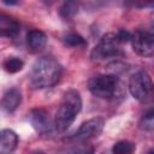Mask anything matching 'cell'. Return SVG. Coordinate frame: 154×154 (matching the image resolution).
<instances>
[{"label":"cell","mask_w":154,"mask_h":154,"mask_svg":"<svg viewBox=\"0 0 154 154\" xmlns=\"http://www.w3.org/2000/svg\"><path fill=\"white\" fill-rule=\"evenodd\" d=\"M90 93L103 100H116L123 94V85L120 78L116 73L97 75L88 81Z\"/></svg>","instance_id":"cell-3"},{"label":"cell","mask_w":154,"mask_h":154,"mask_svg":"<svg viewBox=\"0 0 154 154\" xmlns=\"http://www.w3.org/2000/svg\"><path fill=\"white\" fill-rule=\"evenodd\" d=\"M2 4L7 5V6H13V5H17L18 4V0H1Z\"/></svg>","instance_id":"cell-20"},{"label":"cell","mask_w":154,"mask_h":154,"mask_svg":"<svg viewBox=\"0 0 154 154\" xmlns=\"http://www.w3.org/2000/svg\"><path fill=\"white\" fill-rule=\"evenodd\" d=\"M19 23L6 14L0 16V35L2 37H14L19 32Z\"/></svg>","instance_id":"cell-12"},{"label":"cell","mask_w":154,"mask_h":154,"mask_svg":"<svg viewBox=\"0 0 154 154\" xmlns=\"http://www.w3.org/2000/svg\"><path fill=\"white\" fill-rule=\"evenodd\" d=\"M126 4L135 8H153L154 0H126Z\"/></svg>","instance_id":"cell-18"},{"label":"cell","mask_w":154,"mask_h":154,"mask_svg":"<svg viewBox=\"0 0 154 154\" xmlns=\"http://www.w3.org/2000/svg\"><path fill=\"white\" fill-rule=\"evenodd\" d=\"M131 46L140 57L150 58L154 55V38L148 30H136L131 36Z\"/></svg>","instance_id":"cell-6"},{"label":"cell","mask_w":154,"mask_h":154,"mask_svg":"<svg viewBox=\"0 0 154 154\" xmlns=\"http://www.w3.org/2000/svg\"><path fill=\"white\" fill-rule=\"evenodd\" d=\"M64 43L66 46H70V47H82V46H85L87 42L77 32H70L67 34L65 37H64Z\"/></svg>","instance_id":"cell-16"},{"label":"cell","mask_w":154,"mask_h":154,"mask_svg":"<svg viewBox=\"0 0 154 154\" xmlns=\"http://www.w3.org/2000/svg\"><path fill=\"white\" fill-rule=\"evenodd\" d=\"M129 91L131 96L141 102L147 101L154 93V82L147 71H137L129 79Z\"/></svg>","instance_id":"cell-4"},{"label":"cell","mask_w":154,"mask_h":154,"mask_svg":"<svg viewBox=\"0 0 154 154\" xmlns=\"http://www.w3.org/2000/svg\"><path fill=\"white\" fill-rule=\"evenodd\" d=\"M141 128L144 130H153L154 129V108L148 109L141 120Z\"/></svg>","instance_id":"cell-17"},{"label":"cell","mask_w":154,"mask_h":154,"mask_svg":"<svg viewBox=\"0 0 154 154\" xmlns=\"http://www.w3.org/2000/svg\"><path fill=\"white\" fill-rule=\"evenodd\" d=\"M18 144V136L13 130L4 129L1 131V142H0V153L10 154L12 153Z\"/></svg>","instance_id":"cell-11"},{"label":"cell","mask_w":154,"mask_h":154,"mask_svg":"<svg viewBox=\"0 0 154 154\" xmlns=\"http://www.w3.org/2000/svg\"><path fill=\"white\" fill-rule=\"evenodd\" d=\"M103 124H105V120L100 117H95V118H91L87 122H84L79 128L78 130L75 132V135L72 136V138L76 141V142H87V141H90L95 137H97L102 129H103Z\"/></svg>","instance_id":"cell-7"},{"label":"cell","mask_w":154,"mask_h":154,"mask_svg":"<svg viewBox=\"0 0 154 154\" xmlns=\"http://www.w3.org/2000/svg\"><path fill=\"white\" fill-rule=\"evenodd\" d=\"M135 144L129 141H119L112 147V152L116 154H130L135 152Z\"/></svg>","instance_id":"cell-15"},{"label":"cell","mask_w":154,"mask_h":154,"mask_svg":"<svg viewBox=\"0 0 154 154\" xmlns=\"http://www.w3.org/2000/svg\"><path fill=\"white\" fill-rule=\"evenodd\" d=\"M26 45L31 52H41L47 45V35L38 29H32L26 35Z\"/></svg>","instance_id":"cell-10"},{"label":"cell","mask_w":154,"mask_h":154,"mask_svg":"<svg viewBox=\"0 0 154 154\" xmlns=\"http://www.w3.org/2000/svg\"><path fill=\"white\" fill-rule=\"evenodd\" d=\"M41 1H42V2H45L46 5H52V4H53V2H55L57 0H41Z\"/></svg>","instance_id":"cell-22"},{"label":"cell","mask_w":154,"mask_h":154,"mask_svg":"<svg viewBox=\"0 0 154 154\" xmlns=\"http://www.w3.org/2000/svg\"><path fill=\"white\" fill-rule=\"evenodd\" d=\"M122 42L117 35V32H107L105 34L97 45L91 51V59L100 61L108 58H114L118 55H122Z\"/></svg>","instance_id":"cell-5"},{"label":"cell","mask_w":154,"mask_h":154,"mask_svg":"<svg viewBox=\"0 0 154 154\" xmlns=\"http://www.w3.org/2000/svg\"><path fill=\"white\" fill-rule=\"evenodd\" d=\"M82 109V97L81 94L75 90H67L60 101L54 118V128L59 132L66 131L75 122L77 114Z\"/></svg>","instance_id":"cell-2"},{"label":"cell","mask_w":154,"mask_h":154,"mask_svg":"<svg viewBox=\"0 0 154 154\" xmlns=\"http://www.w3.org/2000/svg\"><path fill=\"white\" fill-rule=\"evenodd\" d=\"M117 35H118V37H119V40H120V42L122 43H125V42H128V41H131V34L128 31V30H125V29H119L118 31H117Z\"/></svg>","instance_id":"cell-19"},{"label":"cell","mask_w":154,"mask_h":154,"mask_svg":"<svg viewBox=\"0 0 154 154\" xmlns=\"http://www.w3.org/2000/svg\"><path fill=\"white\" fill-rule=\"evenodd\" d=\"M148 31L150 32V35H152V36H153V38H154V23L150 25V28L148 29Z\"/></svg>","instance_id":"cell-21"},{"label":"cell","mask_w":154,"mask_h":154,"mask_svg":"<svg viewBox=\"0 0 154 154\" xmlns=\"http://www.w3.org/2000/svg\"><path fill=\"white\" fill-rule=\"evenodd\" d=\"M149 153H154V148H153V149H150V150H149Z\"/></svg>","instance_id":"cell-23"},{"label":"cell","mask_w":154,"mask_h":154,"mask_svg":"<svg viewBox=\"0 0 154 154\" xmlns=\"http://www.w3.org/2000/svg\"><path fill=\"white\" fill-rule=\"evenodd\" d=\"M78 2H79V0H64L61 7L59 10L60 16L66 19L73 17L78 11Z\"/></svg>","instance_id":"cell-13"},{"label":"cell","mask_w":154,"mask_h":154,"mask_svg":"<svg viewBox=\"0 0 154 154\" xmlns=\"http://www.w3.org/2000/svg\"><path fill=\"white\" fill-rule=\"evenodd\" d=\"M2 66H4V69H5L6 72H8V73H16V72H19V71L23 69L24 63H23V60L19 59V58L10 57V58H7V59L4 61Z\"/></svg>","instance_id":"cell-14"},{"label":"cell","mask_w":154,"mask_h":154,"mask_svg":"<svg viewBox=\"0 0 154 154\" xmlns=\"http://www.w3.org/2000/svg\"><path fill=\"white\" fill-rule=\"evenodd\" d=\"M29 120L32 128L41 135H48L53 130L54 122L51 120L49 113L43 108H34L29 114Z\"/></svg>","instance_id":"cell-8"},{"label":"cell","mask_w":154,"mask_h":154,"mask_svg":"<svg viewBox=\"0 0 154 154\" xmlns=\"http://www.w3.org/2000/svg\"><path fill=\"white\" fill-rule=\"evenodd\" d=\"M63 73L61 65L51 57L37 59L30 71V84L35 89H46L55 85Z\"/></svg>","instance_id":"cell-1"},{"label":"cell","mask_w":154,"mask_h":154,"mask_svg":"<svg viewBox=\"0 0 154 154\" xmlns=\"http://www.w3.org/2000/svg\"><path fill=\"white\" fill-rule=\"evenodd\" d=\"M20 102H22L20 91L18 89H16V88H11L4 94L2 99H1V107H2V109L5 112L13 113L19 107Z\"/></svg>","instance_id":"cell-9"}]
</instances>
